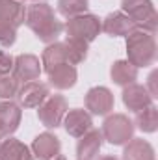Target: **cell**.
<instances>
[{
  "label": "cell",
  "instance_id": "1",
  "mask_svg": "<svg viewBox=\"0 0 158 160\" xmlns=\"http://www.w3.org/2000/svg\"><path fill=\"white\" fill-rule=\"evenodd\" d=\"M24 24L36 34L37 39L47 45L56 43L63 32L62 21H58L52 6H48L47 2H32L30 6H26Z\"/></svg>",
  "mask_w": 158,
  "mask_h": 160
},
{
  "label": "cell",
  "instance_id": "2",
  "mask_svg": "<svg viewBox=\"0 0 158 160\" xmlns=\"http://www.w3.org/2000/svg\"><path fill=\"white\" fill-rule=\"evenodd\" d=\"M126 60L138 67V69H145L155 65L156 62V41L155 36L149 32H143L140 28L134 26L132 32L126 34Z\"/></svg>",
  "mask_w": 158,
  "mask_h": 160
},
{
  "label": "cell",
  "instance_id": "3",
  "mask_svg": "<svg viewBox=\"0 0 158 160\" xmlns=\"http://www.w3.org/2000/svg\"><path fill=\"white\" fill-rule=\"evenodd\" d=\"M134 123L125 114H108L102 123L101 134L110 145H125L134 138Z\"/></svg>",
  "mask_w": 158,
  "mask_h": 160
},
{
  "label": "cell",
  "instance_id": "4",
  "mask_svg": "<svg viewBox=\"0 0 158 160\" xmlns=\"http://www.w3.org/2000/svg\"><path fill=\"white\" fill-rule=\"evenodd\" d=\"M63 32L71 39H80L89 45L102 32L101 30V19L93 13H82L77 17H71L63 24Z\"/></svg>",
  "mask_w": 158,
  "mask_h": 160
},
{
  "label": "cell",
  "instance_id": "5",
  "mask_svg": "<svg viewBox=\"0 0 158 160\" xmlns=\"http://www.w3.org/2000/svg\"><path fill=\"white\" fill-rule=\"evenodd\" d=\"M67 110L69 106L63 95H48L45 102L37 106V119L45 128H58L62 127Z\"/></svg>",
  "mask_w": 158,
  "mask_h": 160
},
{
  "label": "cell",
  "instance_id": "6",
  "mask_svg": "<svg viewBox=\"0 0 158 160\" xmlns=\"http://www.w3.org/2000/svg\"><path fill=\"white\" fill-rule=\"evenodd\" d=\"M84 104L91 116H108L114 110L116 99H114V93L106 86H95L87 89Z\"/></svg>",
  "mask_w": 158,
  "mask_h": 160
},
{
  "label": "cell",
  "instance_id": "7",
  "mask_svg": "<svg viewBox=\"0 0 158 160\" xmlns=\"http://www.w3.org/2000/svg\"><path fill=\"white\" fill-rule=\"evenodd\" d=\"M50 95V86L39 82V80H32V82H24L19 91H17V104L21 108H37L45 102V99Z\"/></svg>",
  "mask_w": 158,
  "mask_h": 160
},
{
  "label": "cell",
  "instance_id": "8",
  "mask_svg": "<svg viewBox=\"0 0 158 160\" xmlns=\"http://www.w3.org/2000/svg\"><path fill=\"white\" fill-rule=\"evenodd\" d=\"M41 73H43L41 60L36 54H19V56H15L11 77L17 80L19 84L37 80L41 77Z\"/></svg>",
  "mask_w": 158,
  "mask_h": 160
},
{
  "label": "cell",
  "instance_id": "9",
  "mask_svg": "<svg viewBox=\"0 0 158 160\" xmlns=\"http://www.w3.org/2000/svg\"><path fill=\"white\" fill-rule=\"evenodd\" d=\"M30 149L36 160H52L62 155V142L52 132H41L34 138Z\"/></svg>",
  "mask_w": 158,
  "mask_h": 160
},
{
  "label": "cell",
  "instance_id": "10",
  "mask_svg": "<svg viewBox=\"0 0 158 160\" xmlns=\"http://www.w3.org/2000/svg\"><path fill=\"white\" fill-rule=\"evenodd\" d=\"M121 97H123V104L128 108V112H134V114H138V112L149 108V106L153 104V101H155V99L149 95L147 88L141 86V84H136V82L125 86Z\"/></svg>",
  "mask_w": 158,
  "mask_h": 160
},
{
  "label": "cell",
  "instance_id": "11",
  "mask_svg": "<svg viewBox=\"0 0 158 160\" xmlns=\"http://www.w3.org/2000/svg\"><path fill=\"white\" fill-rule=\"evenodd\" d=\"M62 125H63V128H65V132L69 136L80 138L87 130L93 128V118L84 108H73V110H67V114H65Z\"/></svg>",
  "mask_w": 158,
  "mask_h": 160
},
{
  "label": "cell",
  "instance_id": "12",
  "mask_svg": "<svg viewBox=\"0 0 158 160\" xmlns=\"http://www.w3.org/2000/svg\"><path fill=\"white\" fill-rule=\"evenodd\" d=\"M22 119V108L13 101H0V134L2 138L13 136Z\"/></svg>",
  "mask_w": 158,
  "mask_h": 160
},
{
  "label": "cell",
  "instance_id": "13",
  "mask_svg": "<svg viewBox=\"0 0 158 160\" xmlns=\"http://www.w3.org/2000/svg\"><path fill=\"white\" fill-rule=\"evenodd\" d=\"M102 134L99 128H91L87 130L84 136L78 138L77 143V160H97L101 147H102Z\"/></svg>",
  "mask_w": 158,
  "mask_h": 160
},
{
  "label": "cell",
  "instance_id": "14",
  "mask_svg": "<svg viewBox=\"0 0 158 160\" xmlns=\"http://www.w3.org/2000/svg\"><path fill=\"white\" fill-rule=\"evenodd\" d=\"M101 30L110 38H126V34L134 30V22L123 11H114L101 21Z\"/></svg>",
  "mask_w": 158,
  "mask_h": 160
},
{
  "label": "cell",
  "instance_id": "15",
  "mask_svg": "<svg viewBox=\"0 0 158 160\" xmlns=\"http://www.w3.org/2000/svg\"><path fill=\"white\" fill-rule=\"evenodd\" d=\"M77 80H78V71L75 65L69 63H62L48 73V86H52L58 91L71 89L77 84Z\"/></svg>",
  "mask_w": 158,
  "mask_h": 160
},
{
  "label": "cell",
  "instance_id": "16",
  "mask_svg": "<svg viewBox=\"0 0 158 160\" xmlns=\"http://www.w3.org/2000/svg\"><path fill=\"white\" fill-rule=\"evenodd\" d=\"M26 17V6L19 0H0V22L11 24L13 28H19L24 24Z\"/></svg>",
  "mask_w": 158,
  "mask_h": 160
},
{
  "label": "cell",
  "instance_id": "17",
  "mask_svg": "<svg viewBox=\"0 0 158 160\" xmlns=\"http://www.w3.org/2000/svg\"><path fill=\"white\" fill-rule=\"evenodd\" d=\"M0 160H36L32 155V149L22 143L21 140L7 136V140H2L0 143Z\"/></svg>",
  "mask_w": 158,
  "mask_h": 160
},
{
  "label": "cell",
  "instance_id": "18",
  "mask_svg": "<svg viewBox=\"0 0 158 160\" xmlns=\"http://www.w3.org/2000/svg\"><path fill=\"white\" fill-rule=\"evenodd\" d=\"M121 11L132 19L134 26L155 13L153 0H121Z\"/></svg>",
  "mask_w": 158,
  "mask_h": 160
},
{
  "label": "cell",
  "instance_id": "19",
  "mask_svg": "<svg viewBox=\"0 0 158 160\" xmlns=\"http://www.w3.org/2000/svg\"><path fill=\"white\" fill-rule=\"evenodd\" d=\"M138 73H140V69L134 67L128 60H117L110 67V78H112L114 84H117L121 88H125L128 84H134L138 80Z\"/></svg>",
  "mask_w": 158,
  "mask_h": 160
},
{
  "label": "cell",
  "instance_id": "20",
  "mask_svg": "<svg viewBox=\"0 0 158 160\" xmlns=\"http://www.w3.org/2000/svg\"><path fill=\"white\" fill-rule=\"evenodd\" d=\"M123 147V160H155V147L143 138H132Z\"/></svg>",
  "mask_w": 158,
  "mask_h": 160
},
{
  "label": "cell",
  "instance_id": "21",
  "mask_svg": "<svg viewBox=\"0 0 158 160\" xmlns=\"http://www.w3.org/2000/svg\"><path fill=\"white\" fill-rule=\"evenodd\" d=\"M62 63H67V58H65V47L63 43L56 41V43H48L41 54V69L48 75L54 67L62 65Z\"/></svg>",
  "mask_w": 158,
  "mask_h": 160
},
{
  "label": "cell",
  "instance_id": "22",
  "mask_svg": "<svg viewBox=\"0 0 158 160\" xmlns=\"http://www.w3.org/2000/svg\"><path fill=\"white\" fill-rule=\"evenodd\" d=\"M63 47H65V58H67V63L69 65H78L82 62H86L87 58V50H89V45L84 43L80 39H67L63 41Z\"/></svg>",
  "mask_w": 158,
  "mask_h": 160
},
{
  "label": "cell",
  "instance_id": "23",
  "mask_svg": "<svg viewBox=\"0 0 158 160\" xmlns=\"http://www.w3.org/2000/svg\"><path fill=\"white\" fill-rule=\"evenodd\" d=\"M136 128H140L143 134H153L158 128V110L155 104H151L149 108L141 110L136 114V119L132 121Z\"/></svg>",
  "mask_w": 158,
  "mask_h": 160
},
{
  "label": "cell",
  "instance_id": "24",
  "mask_svg": "<svg viewBox=\"0 0 158 160\" xmlns=\"http://www.w3.org/2000/svg\"><path fill=\"white\" fill-rule=\"evenodd\" d=\"M87 9H89V0H58V13L63 15L65 19L87 13Z\"/></svg>",
  "mask_w": 158,
  "mask_h": 160
},
{
  "label": "cell",
  "instance_id": "25",
  "mask_svg": "<svg viewBox=\"0 0 158 160\" xmlns=\"http://www.w3.org/2000/svg\"><path fill=\"white\" fill-rule=\"evenodd\" d=\"M19 88V82L13 77H0V101H13V97H17Z\"/></svg>",
  "mask_w": 158,
  "mask_h": 160
},
{
  "label": "cell",
  "instance_id": "26",
  "mask_svg": "<svg viewBox=\"0 0 158 160\" xmlns=\"http://www.w3.org/2000/svg\"><path fill=\"white\" fill-rule=\"evenodd\" d=\"M15 41H17V28H13L11 24L0 22V47L9 48L15 45Z\"/></svg>",
  "mask_w": 158,
  "mask_h": 160
},
{
  "label": "cell",
  "instance_id": "27",
  "mask_svg": "<svg viewBox=\"0 0 158 160\" xmlns=\"http://www.w3.org/2000/svg\"><path fill=\"white\" fill-rule=\"evenodd\" d=\"M13 62H15V58L11 54L0 50V77H6L13 71Z\"/></svg>",
  "mask_w": 158,
  "mask_h": 160
},
{
  "label": "cell",
  "instance_id": "28",
  "mask_svg": "<svg viewBox=\"0 0 158 160\" xmlns=\"http://www.w3.org/2000/svg\"><path fill=\"white\" fill-rule=\"evenodd\" d=\"M156 26H158L156 11H155L153 15H149L145 21H141L140 24H136V28H140V30H143V32H149V34H153V36H155V32H156Z\"/></svg>",
  "mask_w": 158,
  "mask_h": 160
},
{
  "label": "cell",
  "instance_id": "29",
  "mask_svg": "<svg viewBox=\"0 0 158 160\" xmlns=\"http://www.w3.org/2000/svg\"><path fill=\"white\" fill-rule=\"evenodd\" d=\"M156 78H158V71H153L151 75H149V78H147V91H149V95L153 97V99H156L158 97V89H156Z\"/></svg>",
  "mask_w": 158,
  "mask_h": 160
},
{
  "label": "cell",
  "instance_id": "30",
  "mask_svg": "<svg viewBox=\"0 0 158 160\" xmlns=\"http://www.w3.org/2000/svg\"><path fill=\"white\" fill-rule=\"evenodd\" d=\"M97 160H119V158L114 157V155H104V157H101V158H97Z\"/></svg>",
  "mask_w": 158,
  "mask_h": 160
},
{
  "label": "cell",
  "instance_id": "31",
  "mask_svg": "<svg viewBox=\"0 0 158 160\" xmlns=\"http://www.w3.org/2000/svg\"><path fill=\"white\" fill-rule=\"evenodd\" d=\"M52 160H67V158H65V157H63V155H58V157H56V158H52Z\"/></svg>",
  "mask_w": 158,
  "mask_h": 160
},
{
  "label": "cell",
  "instance_id": "32",
  "mask_svg": "<svg viewBox=\"0 0 158 160\" xmlns=\"http://www.w3.org/2000/svg\"><path fill=\"white\" fill-rule=\"evenodd\" d=\"M32 2H47V0H32Z\"/></svg>",
  "mask_w": 158,
  "mask_h": 160
},
{
  "label": "cell",
  "instance_id": "33",
  "mask_svg": "<svg viewBox=\"0 0 158 160\" xmlns=\"http://www.w3.org/2000/svg\"><path fill=\"white\" fill-rule=\"evenodd\" d=\"M0 143H2V134H0Z\"/></svg>",
  "mask_w": 158,
  "mask_h": 160
},
{
  "label": "cell",
  "instance_id": "34",
  "mask_svg": "<svg viewBox=\"0 0 158 160\" xmlns=\"http://www.w3.org/2000/svg\"><path fill=\"white\" fill-rule=\"evenodd\" d=\"M19 2H24V0H19Z\"/></svg>",
  "mask_w": 158,
  "mask_h": 160
}]
</instances>
